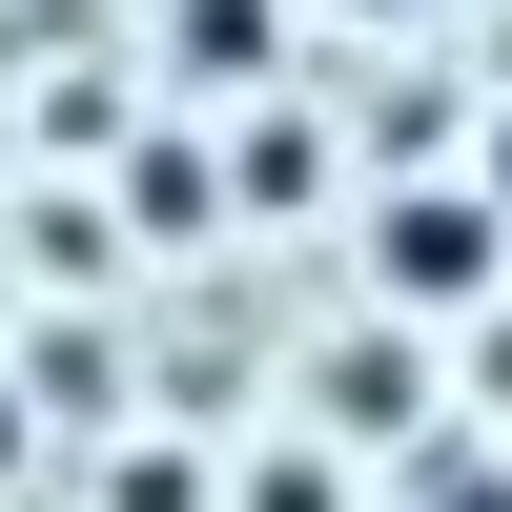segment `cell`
Masks as SVG:
<instances>
[{
	"mask_svg": "<svg viewBox=\"0 0 512 512\" xmlns=\"http://www.w3.org/2000/svg\"><path fill=\"white\" fill-rule=\"evenodd\" d=\"M369 287H390L410 328L492 308V287H512V205H492V185H410V205H369Z\"/></svg>",
	"mask_w": 512,
	"mask_h": 512,
	"instance_id": "1",
	"label": "cell"
},
{
	"mask_svg": "<svg viewBox=\"0 0 512 512\" xmlns=\"http://www.w3.org/2000/svg\"><path fill=\"white\" fill-rule=\"evenodd\" d=\"M267 41H287L267 0H185V62H205V82H267Z\"/></svg>",
	"mask_w": 512,
	"mask_h": 512,
	"instance_id": "2",
	"label": "cell"
},
{
	"mask_svg": "<svg viewBox=\"0 0 512 512\" xmlns=\"http://www.w3.org/2000/svg\"><path fill=\"white\" fill-rule=\"evenodd\" d=\"M328 21H451V0H328Z\"/></svg>",
	"mask_w": 512,
	"mask_h": 512,
	"instance_id": "3",
	"label": "cell"
}]
</instances>
